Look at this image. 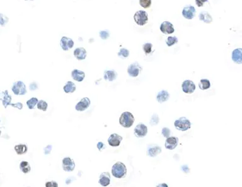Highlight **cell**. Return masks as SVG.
I'll return each mask as SVG.
<instances>
[{
  "label": "cell",
  "instance_id": "cell-1",
  "mask_svg": "<svg viewBox=\"0 0 242 187\" xmlns=\"http://www.w3.org/2000/svg\"><path fill=\"white\" fill-rule=\"evenodd\" d=\"M11 96L8 94V90H5L4 91H1L0 90V99L2 101L3 105L5 108H7L8 105H11L13 107L17 108L19 110H22L23 108V104L20 102H18L16 104L11 103Z\"/></svg>",
  "mask_w": 242,
  "mask_h": 187
},
{
  "label": "cell",
  "instance_id": "cell-2",
  "mask_svg": "<svg viewBox=\"0 0 242 187\" xmlns=\"http://www.w3.org/2000/svg\"><path fill=\"white\" fill-rule=\"evenodd\" d=\"M112 174L117 178H124L127 174L126 165L121 161H118L112 168Z\"/></svg>",
  "mask_w": 242,
  "mask_h": 187
},
{
  "label": "cell",
  "instance_id": "cell-3",
  "mask_svg": "<svg viewBox=\"0 0 242 187\" xmlns=\"http://www.w3.org/2000/svg\"><path fill=\"white\" fill-rule=\"evenodd\" d=\"M134 115L129 111H124L121 114L119 118V123L124 128H130L134 122Z\"/></svg>",
  "mask_w": 242,
  "mask_h": 187
},
{
  "label": "cell",
  "instance_id": "cell-4",
  "mask_svg": "<svg viewBox=\"0 0 242 187\" xmlns=\"http://www.w3.org/2000/svg\"><path fill=\"white\" fill-rule=\"evenodd\" d=\"M175 127L181 131H187L191 127V123L186 117H182L176 120L174 122Z\"/></svg>",
  "mask_w": 242,
  "mask_h": 187
},
{
  "label": "cell",
  "instance_id": "cell-5",
  "mask_svg": "<svg viewBox=\"0 0 242 187\" xmlns=\"http://www.w3.org/2000/svg\"><path fill=\"white\" fill-rule=\"evenodd\" d=\"M134 19L135 22L137 23L138 25L142 26L145 25L148 22V13L145 11L139 10L134 15Z\"/></svg>",
  "mask_w": 242,
  "mask_h": 187
},
{
  "label": "cell",
  "instance_id": "cell-6",
  "mask_svg": "<svg viewBox=\"0 0 242 187\" xmlns=\"http://www.w3.org/2000/svg\"><path fill=\"white\" fill-rule=\"evenodd\" d=\"M11 90L16 95H24L27 92L26 85L22 81H18L14 83Z\"/></svg>",
  "mask_w": 242,
  "mask_h": 187
},
{
  "label": "cell",
  "instance_id": "cell-7",
  "mask_svg": "<svg viewBox=\"0 0 242 187\" xmlns=\"http://www.w3.org/2000/svg\"><path fill=\"white\" fill-rule=\"evenodd\" d=\"M142 71V67L138 62H135L134 63L130 64L127 68V73L129 75L133 77L136 78L139 76V73Z\"/></svg>",
  "mask_w": 242,
  "mask_h": 187
},
{
  "label": "cell",
  "instance_id": "cell-8",
  "mask_svg": "<svg viewBox=\"0 0 242 187\" xmlns=\"http://www.w3.org/2000/svg\"><path fill=\"white\" fill-rule=\"evenodd\" d=\"M134 134L136 138H144L148 134V127L145 124L140 123L134 128Z\"/></svg>",
  "mask_w": 242,
  "mask_h": 187
},
{
  "label": "cell",
  "instance_id": "cell-9",
  "mask_svg": "<svg viewBox=\"0 0 242 187\" xmlns=\"http://www.w3.org/2000/svg\"><path fill=\"white\" fill-rule=\"evenodd\" d=\"M182 91L187 94H192L196 90V85L191 80H185L182 84Z\"/></svg>",
  "mask_w": 242,
  "mask_h": 187
},
{
  "label": "cell",
  "instance_id": "cell-10",
  "mask_svg": "<svg viewBox=\"0 0 242 187\" xmlns=\"http://www.w3.org/2000/svg\"><path fill=\"white\" fill-rule=\"evenodd\" d=\"M196 15V8L193 6L189 5L184 8L182 11V15L186 19H193Z\"/></svg>",
  "mask_w": 242,
  "mask_h": 187
},
{
  "label": "cell",
  "instance_id": "cell-11",
  "mask_svg": "<svg viewBox=\"0 0 242 187\" xmlns=\"http://www.w3.org/2000/svg\"><path fill=\"white\" fill-rule=\"evenodd\" d=\"M90 99L88 98H83L75 106V109L78 111H83L90 107Z\"/></svg>",
  "mask_w": 242,
  "mask_h": 187
},
{
  "label": "cell",
  "instance_id": "cell-12",
  "mask_svg": "<svg viewBox=\"0 0 242 187\" xmlns=\"http://www.w3.org/2000/svg\"><path fill=\"white\" fill-rule=\"evenodd\" d=\"M60 45L64 51H67L68 50L73 47L74 42L72 39L69 38V37H63L60 41Z\"/></svg>",
  "mask_w": 242,
  "mask_h": 187
},
{
  "label": "cell",
  "instance_id": "cell-13",
  "mask_svg": "<svg viewBox=\"0 0 242 187\" xmlns=\"http://www.w3.org/2000/svg\"><path fill=\"white\" fill-rule=\"evenodd\" d=\"M63 168L66 172L73 171L75 168V163L70 158H65L63 160Z\"/></svg>",
  "mask_w": 242,
  "mask_h": 187
},
{
  "label": "cell",
  "instance_id": "cell-14",
  "mask_svg": "<svg viewBox=\"0 0 242 187\" xmlns=\"http://www.w3.org/2000/svg\"><path fill=\"white\" fill-rule=\"evenodd\" d=\"M122 137L117 134H112L110 135L108 139L109 144L112 147H117L121 144L122 141Z\"/></svg>",
  "mask_w": 242,
  "mask_h": 187
},
{
  "label": "cell",
  "instance_id": "cell-15",
  "mask_svg": "<svg viewBox=\"0 0 242 187\" xmlns=\"http://www.w3.org/2000/svg\"><path fill=\"white\" fill-rule=\"evenodd\" d=\"M160 30L165 34H172L174 32V27L170 22L165 21L161 24Z\"/></svg>",
  "mask_w": 242,
  "mask_h": 187
},
{
  "label": "cell",
  "instance_id": "cell-16",
  "mask_svg": "<svg viewBox=\"0 0 242 187\" xmlns=\"http://www.w3.org/2000/svg\"><path fill=\"white\" fill-rule=\"evenodd\" d=\"M178 144V138H175V137H169L166 138L165 142V148L169 150H173L175 149Z\"/></svg>",
  "mask_w": 242,
  "mask_h": 187
},
{
  "label": "cell",
  "instance_id": "cell-17",
  "mask_svg": "<svg viewBox=\"0 0 242 187\" xmlns=\"http://www.w3.org/2000/svg\"><path fill=\"white\" fill-rule=\"evenodd\" d=\"M99 184L102 186H107L110 183V174L109 172H103L101 173L99 178Z\"/></svg>",
  "mask_w": 242,
  "mask_h": 187
},
{
  "label": "cell",
  "instance_id": "cell-18",
  "mask_svg": "<svg viewBox=\"0 0 242 187\" xmlns=\"http://www.w3.org/2000/svg\"><path fill=\"white\" fill-rule=\"evenodd\" d=\"M232 58L234 62L237 64L242 63V49L241 48L236 49L232 52Z\"/></svg>",
  "mask_w": 242,
  "mask_h": 187
},
{
  "label": "cell",
  "instance_id": "cell-19",
  "mask_svg": "<svg viewBox=\"0 0 242 187\" xmlns=\"http://www.w3.org/2000/svg\"><path fill=\"white\" fill-rule=\"evenodd\" d=\"M86 55H87V52H86V49L83 47H78L74 51V57L79 61L85 59Z\"/></svg>",
  "mask_w": 242,
  "mask_h": 187
},
{
  "label": "cell",
  "instance_id": "cell-20",
  "mask_svg": "<svg viewBox=\"0 0 242 187\" xmlns=\"http://www.w3.org/2000/svg\"><path fill=\"white\" fill-rule=\"evenodd\" d=\"M161 153V149L158 145L153 144L150 146L148 148V154L150 157L154 158Z\"/></svg>",
  "mask_w": 242,
  "mask_h": 187
},
{
  "label": "cell",
  "instance_id": "cell-21",
  "mask_svg": "<svg viewBox=\"0 0 242 187\" xmlns=\"http://www.w3.org/2000/svg\"><path fill=\"white\" fill-rule=\"evenodd\" d=\"M71 77L78 82H82L85 78V73L78 70H74L71 72Z\"/></svg>",
  "mask_w": 242,
  "mask_h": 187
},
{
  "label": "cell",
  "instance_id": "cell-22",
  "mask_svg": "<svg viewBox=\"0 0 242 187\" xmlns=\"http://www.w3.org/2000/svg\"><path fill=\"white\" fill-rule=\"evenodd\" d=\"M169 98H170V94L169 93V92L166 90L160 91L157 96V100L160 103H162L168 101Z\"/></svg>",
  "mask_w": 242,
  "mask_h": 187
},
{
  "label": "cell",
  "instance_id": "cell-23",
  "mask_svg": "<svg viewBox=\"0 0 242 187\" xmlns=\"http://www.w3.org/2000/svg\"><path fill=\"white\" fill-rule=\"evenodd\" d=\"M103 78L106 81L113 82L117 78V73L114 70H107L104 72Z\"/></svg>",
  "mask_w": 242,
  "mask_h": 187
},
{
  "label": "cell",
  "instance_id": "cell-24",
  "mask_svg": "<svg viewBox=\"0 0 242 187\" xmlns=\"http://www.w3.org/2000/svg\"><path fill=\"white\" fill-rule=\"evenodd\" d=\"M199 20L206 23H210L213 22V18L207 11H203L199 14Z\"/></svg>",
  "mask_w": 242,
  "mask_h": 187
},
{
  "label": "cell",
  "instance_id": "cell-25",
  "mask_svg": "<svg viewBox=\"0 0 242 187\" xmlns=\"http://www.w3.org/2000/svg\"><path fill=\"white\" fill-rule=\"evenodd\" d=\"M76 89L75 84L72 82H67L63 87V90L66 93H73L76 91Z\"/></svg>",
  "mask_w": 242,
  "mask_h": 187
},
{
  "label": "cell",
  "instance_id": "cell-26",
  "mask_svg": "<svg viewBox=\"0 0 242 187\" xmlns=\"http://www.w3.org/2000/svg\"><path fill=\"white\" fill-rule=\"evenodd\" d=\"M15 151H16V154L18 155H22L23 154H25L27 152L28 148L27 145L25 144H18L16 145L14 147Z\"/></svg>",
  "mask_w": 242,
  "mask_h": 187
},
{
  "label": "cell",
  "instance_id": "cell-27",
  "mask_svg": "<svg viewBox=\"0 0 242 187\" xmlns=\"http://www.w3.org/2000/svg\"><path fill=\"white\" fill-rule=\"evenodd\" d=\"M211 83L207 79H202L199 83V87L202 90H206L210 88Z\"/></svg>",
  "mask_w": 242,
  "mask_h": 187
},
{
  "label": "cell",
  "instance_id": "cell-28",
  "mask_svg": "<svg viewBox=\"0 0 242 187\" xmlns=\"http://www.w3.org/2000/svg\"><path fill=\"white\" fill-rule=\"evenodd\" d=\"M20 169L25 174H27L31 171V167L27 161H22L20 164Z\"/></svg>",
  "mask_w": 242,
  "mask_h": 187
},
{
  "label": "cell",
  "instance_id": "cell-29",
  "mask_svg": "<svg viewBox=\"0 0 242 187\" xmlns=\"http://www.w3.org/2000/svg\"><path fill=\"white\" fill-rule=\"evenodd\" d=\"M38 102H39V100L37 98L33 97L32 98H30L27 102V105L28 106V108L31 110L34 109V107H35V105H37V103H38Z\"/></svg>",
  "mask_w": 242,
  "mask_h": 187
},
{
  "label": "cell",
  "instance_id": "cell-30",
  "mask_svg": "<svg viewBox=\"0 0 242 187\" xmlns=\"http://www.w3.org/2000/svg\"><path fill=\"white\" fill-rule=\"evenodd\" d=\"M37 108H38L39 110L46 111L48 107V104L46 101L41 99V100L39 101L38 103H37Z\"/></svg>",
  "mask_w": 242,
  "mask_h": 187
},
{
  "label": "cell",
  "instance_id": "cell-31",
  "mask_svg": "<svg viewBox=\"0 0 242 187\" xmlns=\"http://www.w3.org/2000/svg\"><path fill=\"white\" fill-rule=\"evenodd\" d=\"M178 42V39L176 37H169L166 40V45L169 47H171Z\"/></svg>",
  "mask_w": 242,
  "mask_h": 187
},
{
  "label": "cell",
  "instance_id": "cell-32",
  "mask_svg": "<svg viewBox=\"0 0 242 187\" xmlns=\"http://www.w3.org/2000/svg\"><path fill=\"white\" fill-rule=\"evenodd\" d=\"M117 55L119 58H127L129 57V50H127L126 49L122 48L120 50L119 52H118Z\"/></svg>",
  "mask_w": 242,
  "mask_h": 187
},
{
  "label": "cell",
  "instance_id": "cell-33",
  "mask_svg": "<svg viewBox=\"0 0 242 187\" xmlns=\"http://www.w3.org/2000/svg\"><path fill=\"white\" fill-rule=\"evenodd\" d=\"M159 120L160 118L158 117V115L157 114H154L150 118V124L151 126H156V125H157L159 123Z\"/></svg>",
  "mask_w": 242,
  "mask_h": 187
},
{
  "label": "cell",
  "instance_id": "cell-34",
  "mask_svg": "<svg viewBox=\"0 0 242 187\" xmlns=\"http://www.w3.org/2000/svg\"><path fill=\"white\" fill-rule=\"evenodd\" d=\"M153 45L150 43H146L143 45V50L146 54H150L152 51Z\"/></svg>",
  "mask_w": 242,
  "mask_h": 187
},
{
  "label": "cell",
  "instance_id": "cell-35",
  "mask_svg": "<svg viewBox=\"0 0 242 187\" xmlns=\"http://www.w3.org/2000/svg\"><path fill=\"white\" fill-rule=\"evenodd\" d=\"M139 4L144 8H148L151 4V0H139Z\"/></svg>",
  "mask_w": 242,
  "mask_h": 187
},
{
  "label": "cell",
  "instance_id": "cell-36",
  "mask_svg": "<svg viewBox=\"0 0 242 187\" xmlns=\"http://www.w3.org/2000/svg\"><path fill=\"white\" fill-rule=\"evenodd\" d=\"M8 18L7 16L2 13H0V25L2 27L5 26L8 23Z\"/></svg>",
  "mask_w": 242,
  "mask_h": 187
},
{
  "label": "cell",
  "instance_id": "cell-37",
  "mask_svg": "<svg viewBox=\"0 0 242 187\" xmlns=\"http://www.w3.org/2000/svg\"><path fill=\"white\" fill-rule=\"evenodd\" d=\"M161 134H162L164 138H168L171 135V131L168 127H164L162 129V130H161Z\"/></svg>",
  "mask_w": 242,
  "mask_h": 187
},
{
  "label": "cell",
  "instance_id": "cell-38",
  "mask_svg": "<svg viewBox=\"0 0 242 187\" xmlns=\"http://www.w3.org/2000/svg\"><path fill=\"white\" fill-rule=\"evenodd\" d=\"M100 37H101V39L103 40H106L109 38V33L107 30H103L101 31L100 32Z\"/></svg>",
  "mask_w": 242,
  "mask_h": 187
},
{
  "label": "cell",
  "instance_id": "cell-39",
  "mask_svg": "<svg viewBox=\"0 0 242 187\" xmlns=\"http://www.w3.org/2000/svg\"><path fill=\"white\" fill-rule=\"evenodd\" d=\"M46 186L47 187H49V186H51V187H58V184L57 182H54V181H51V182H47L46 183Z\"/></svg>",
  "mask_w": 242,
  "mask_h": 187
},
{
  "label": "cell",
  "instance_id": "cell-40",
  "mask_svg": "<svg viewBox=\"0 0 242 187\" xmlns=\"http://www.w3.org/2000/svg\"><path fill=\"white\" fill-rule=\"evenodd\" d=\"M206 2H208V0H196V3L198 7H203L204 3Z\"/></svg>",
  "mask_w": 242,
  "mask_h": 187
},
{
  "label": "cell",
  "instance_id": "cell-41",
  "mask_svg": "<svg viewBox=\"0 0 242 187\" xmlns=\"http://www.w3.org/2000/svg\"><path fill=\"white\" fill-rule=\"evenodd\" d=\"M52 148V147L51 145H48L46 147H45V148L44 149V154H49V153H50L51 152Z\"/></svg>",
  "mask_w": 242,
  "mask_h": 187
},
{
  "label": "cell",
  "instance_id": "cell-42",
  "mask_svg": "<svg viewBox=\"0 0 242 187\" xmlns=\"http://www.w3.org/2000/svg\"><path fill=\"white\" fill-rule=\"evenodd\" d=\"M97 148L98 149V150L100 151H103V149L105 148V146L104 145V144L102 142H99L98 144H97Z\"/></svg>",
  "mask_w": 242,
  "mask_h": 187
},
{
  "label": "cell",
  "instance_id": "cell-43",
  "mask_svg": "<svg viewBox=\"0 0 242 187\" xmlns=\"http://www.w3.org/2000/svg\"><path fill=\"white\" fill-rule=\"evenodd\" d=\"M168 186V185H167L166 184H160V185H158V186Z\"/></svg>",
  "mask_w": 242,
  "mask_h": 187
},
{
  "label": "cell",
  "instance_id": "cell-44",
  "mask_svg": "<svg viewBox=\"0 0 242 187\" xmlns=\"http://www.w3.org/2000/svg\"><path fill=\"white\" fill-rule=\"evenodd\" d=\"M1 130H0V136H1Z\"/></svg>",
  "mask_w": 242,
  "mask_h": 187
},
{
  "label": "cell",
  "instance_id": "cell-45",
  "mask_svg": "<svg viewBox=\"0 0 242 187\" xmlns=\"http://www.w3.org/2000/svg\"><path fill=\"white\" fill-rule=\"evenodd\" d=\"M26 1H27V0H26ZM31 1H33V0H31Z\"/></svg>",
  "mask_w": 242,
  "mask_h": 187
}]
</instances>
